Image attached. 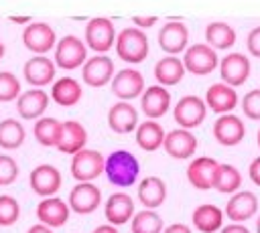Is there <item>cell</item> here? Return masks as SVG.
Listing matches in <instances>:
<instances>
[{
    "label": "cell",
    "mask_w": 260,
    "mask_h": 233,
    "mask_svg": "<svg viewBox=\"0 0 260 233\" xmlns=\"http://www.w3.org/2000/svg\"><path fill=\"white\" fill-rule=\"evenodd\" d=\"M104 172L112 186H118V188L134 186L140 174V162L128 150H114L112 154L106 156Z\"/></svg>",
    "instance_id": "obj_1"
},
{
    "label": "cell",
    "mask_w": 260,
    "mask_h": 233,
    "mask_svg": "<svg viewBox=\"0 0 260 233\" xmlns=\"http://www.w3.org/2000/svg\"><path fill=\"white\" fill-rule=\"evenodd\" d=\"M116 53L122 61L130 65H138L148 57V38L146 34L136 28L128 26L116 36Z\"/></svg>",
    "instance_id": "obj_2"
},
{
    "label": "cell",
    "mask_w": 260,
    "mask_h": 233,
    "mask_svg": "<svg viewBox=\"0 0 260 233\" xmlns=\"http://www.w3.org/2000/svg\"><path fill=\"white\" fill-rule=\"evenodd\" d=\"M71 176L77 180V182H91L93 178H98L104 168H106V158L102 152L98 150H89V148H83L81 152L73 154L71 158Z\"/></svg>",
    "instance_id": "obj_3"
},
{
    "label": "cell",
    "mask_w": 260,
    "mask_h": 233,
    "mask_svg": "<svg viewBox=\"0 0 260 233\" xmlns=\"http://www.w3.org/2000/svg\"><path fill=\"white\" fill-rule=\"evenodd\" d=\"M87 61V45L85 41L67 34L57 43V51H55V65L65 69V71H73L77 67H83Z\"/></svg>",
    "instance_id": "obj_4"
},
{
    "label": "cell",
    "mask_w": 260,
    "mask_h": 233,
    "mask_svg": "<svg viewBox=\"0 0 260 233\" xmlns=\"http://www.w3.org/2000/svg\"><path fill=\"white\" fill-rule=\"evenodd\" d=\"M85 45L98 55H106L116 45V30L110 18L95 16L85 24Z\"/></svg>",
    "instance_id": "obj_5"
},
{
    "label": "cell",
    "mask_w": 260,
    "mask_h": 233,
    "mask_svg": "<svg viewBox=\"0 0 260 233\" xmlns=\"http://www.w3.org/2000/svg\"><path fill=\"white\" fill-rule=\"evenodd\" d=\"M183 65H185V71L187 73H193V75H209L219 65V59H217L215 49H211L207 43H197V45H191L185 51Z\"/></svg>",
    "instance_id": "obj_6"
},
{
    "label": "cell",
    "mask_w": 260,
    "mask_h": 233,
    "mask_svg": "<svg viewBox=\"0 0 260 233\" xmlns=\"http://www.w3.org/2000/svg\"><path fill=\"white\" fill-rule=\"evenodd\" d=\"M205 113H207V103L197 97V95H185L177 101L175 109H173V118L175 122L185 128V130H191V128H197L203 120H205Z\"/></svg>",
    "instance_id": "obj_7"
},
{
    "label": "cell",
    "mask_w": 260,
    "mask_h": 233,
    "mask_svg": "<svg viewBox=\"0 0 260 233\" xmlns=\"http://www.w3.org/2000/svg\"><path fill=\"white\" fill-rule=\"evenodd\" d=\"M67 205L77 215H89L102 205V190L91 182H77L69 190Z\"/></svg>",
    "instance_id": "obj_8"
},
{
    "label": "cell",
    "mask_w": 260,
    "mask_h": 233,
    "mask_svg": "<svg viewBox=\"0 0 260 233\" xmlns=\"http://www.w3.org/2000/svg\"><path fill=\"white\" fill-rule=\"evenodd\" d=\"M28 182H30V188L39 197H43V199L55 197L57 190L61 188V172L53 164H39L30 170Z\"/></svg>",
    "instance_id": "obj_9"
},
{
    "label": "cell",
    "mask_w": 260,
    "mask_h": 233,
    "mask_svg": "<svg viewBox=\"0 0 260 233\" xmlns=\"http://www.w3.org/2000/svg\"><path fill=\"white\" fill-rule=\"evenodd\" d=\"M223 213L232 223H244L258 213V197L252 190H238L225 203Z\"/></svg>",
    "instance_id": "obj_10"
},
{
    "label": "cell",
    "mask_w": 260,
    "mask_h": 233,
    "mask_svg": "<svg viewBox=\"0 0 260 233\" xmlns=\"http://www.w3.org/2000/svg\"><path fill=\"white\" fill-rule=\"evenodd\" d=\"M104 215H106V221L114 227H120V225H126L132 221L134 217V201L128 192L124 190H118L114 195H110L106 199V205H104Z\"/></svg>",
    "instance_id": "obj_11"
},
{
    "label": "cell",
    "mask_w": 260,
    "mask_h": 233,
    "mask_svg": "<svg viewBox=\"0 0 260 233\" xmlns=\"http://www.w3.org/2000/svg\"><path fill=\"white\" fill-rule=\"evenodd\" d=\"M55 41H57V34L47 22H30L22 32L24 47L37 55H45L47 51H51L55 47Z\"/></svg>",
    "instance_id": "obj_12"
},
{
    "label": "cell",
    "mask_w": 260,
    "mask_h": 233,
    "mask_svg": "<svg viewBox=\"0 0 260 233\" xmlns=\"http://www.w3.org/2000/svg\"><path fill=\"white\" fill-rule=\"evenodd\" d=\"M219 75L225 85L240 87L250 77V59L242 53H230L219 63Z\"/></svg>",
    "instance_id": "obj_13"
},
{
    "label": "cell",
    "mask_w": 260,
    "mask_h": 233,
    "mask_svg": "<svg viewBox=\"0 0 260 233\" xmlns=\"http://www.w3.org/2000/svg\"><path fill=\"white\" fill-rule=\"evenodd\" d=\"M219 162L209 156H197L187 166V180L197 190H209L213 188V178L217 172Z\"/></svg>",
    "instance_id": "obj_14"
},
{
    "label": "cell",
    "mask_w": 260,
    "mask_h": 233,
    "mask_svg": "<svg viewBox=\"0 0 260 233\" xmlns=\"http://www.w3.org/2000/svg\"><path fill=\"white\" fill-rule=\"evenodd\" d=\"M187 43H189V28L181 20H169L158 30V45H160V49L165 53L173 55V57L183 53L187 49Z\"/></svg>",
    "instance_id": "obj_15"
},
{
    "label": "cell",
    "mask_w": 260,
    "mask_h": 233,
    "mask_svg": "<svg viewBox=\"0 0 260 233\" xmlns=\"http://www.w3.org/2000/svg\"><path fill=\"white\" fill-rule=\"evenodd\" d=\"M81 77L89 87H104L114 79V61L108 55H93L81 67Z\"/></svg>",
    "instance_id": "obj_16"
},
{
    "label": "cell",
    "mask_w": 260,
    "mask_h": 233,
    "mask_svg": "<svg viewBox=\"0 0 260 233\" xmlns=\"http://www.w3.org/2000/svg\"><path fill=\"white\" fill-rule=\"evenodd\" d=\"M162 148H165V152H167L171 158L187 160V158H191V156L195 154V150H197V138L191 134V130L177 128V130H171V132L165 136Z\"/></svg>",
    "instance_id": "obj_17"
},
{
    "label": "cell",
    "mask_w": 260,
    "mask_h": 233,
    "mask_svg": "<svg viewBox=\"0 0 260 233\" xmlns=\"http://www.w3.org/2000/svg\"><path fill=\"white\" fill-rule=\"evenodd\" d=\"M71 215L69 205L59 197H47L37 205V219L41 225H47L51 229L63 227Z\"/></svg>",
    "instance_id": "obj_18"
},
{
    "label": "cell",
    "mask_w": 260,
    "mask_h": 233,
    "mask_svg": "<svg viewBox=\"0 0 260 233\" xmlns=\"http://www.w3.org/2000/svg\"><path fill=\"white\" fill-rule=\"evenodd\" d=\"M112 93L120 97V101L138 97L144 93V77L136 69H122L112 79Z\"/></svg>",
    "instance_id": "obj_19"
},
{
    "label": "cell",
    "mask_w": 260,
    "mask_h": 233,
    "mask_svg": "<svg viewBox=\"0 0 260 233\" xmlns=\"http://www.w3.org/2000/svg\"><path fill=\"white\" fill-rule=\"evenodd\" d=\"M246 136L244 122L234 113H223L213 124V138L221 146H238Z\"/></svg>",
    "instance_id": "obj_20"
},
{
    "label": "cell",
    "mask_w": 260,
    "mask_h": 233,
    "mask_svg": "<svg viewBox=\"0 0 260 233\" xmlns=\"http://www.w3.org/2000/svg\"><path fill=\"white\" fill-rule=\"evenodd\" d=\"M171 107V93L162 85H150L140 95V109L148 120L162 118Z\"/></svg>",
    "instance_id": "obj_21"
},
{
    "label": "cell",
    "mask_w": 260,
    "mask_h": 233,
    "mask_svg": "<svg viewBox=\"0 0 260 233\" xmlns=\"http://www.w3.org/2000/svg\"><path fill=\"white\" fill-rule=\"evenodd\" d=\"M85 144H87V132H85V128L79 122H75V120L63 122L61 136H59V142H57L55 148L59 152H63V154H71L73 156V154L81 152L85 148Z\"/></svg>",
    "instance_id": "obj_22"
},
{
    "label": "cell",
    "mask_w": 260,
    "mask_h": 233,
    "mask_svg": "<svg viewBox=\"0 0 260 233\" xmlns=\"http://www.w3.org/2000/svg\"><path fill=\"white\" fill-rule=\"evenodd\" d=\"M24 79L28 85L32 87H45L49 83H53L55 79V61H51L49 57H30L24 63Z\"/></svg>",
    "instance_id": "obj_23"
},
{
    "label": "cell",
    "mask_w": 260,
    "mask_h": 233,
    "mask_svg": "<svg viewBox=\"0 0 260 233\" xmlns=\"http://www.w3.org/2000/svg\"><path fill=\"white\" fill-rule=\"evenodd\" d=\"M108 126L116 134H130L138 128V111L128 101H118L108 111Z\"/></svg>",
    "instance_id": "obj_24"
},
{
    "label": "cell",
    "mask_w": 260,
    "mask_h": 233,
    "mask_svg": "<svg viewBox=\"0 0 260 233\" xmlns=\"http://www.w3.org/2000/svg\"><path fill=\"white\" fill-rule=\"evenodd\" d=\"M223 219H225V213L211 205V203H203L199 207H195L193 215H191V221H193V227L201 233H217L221 231L223 227Z\"/></svg>",
    "instance_id": "obj_25"
},
{
    "label": "cell",
    "mask_w": 260,
    "mask_h": 233,
    "mask_svg": "<svg viewBox=\"0 0 260 233\" xmlns=\"http://www.w3.org/2000/svg\"><path fill=\"white\" fill-rule=\"evenodd\" d=\"M205 103L211 111L223 115V113H230L238 105V93L234 87L225 83H213L205 93Z\"/></svg>",
    "instance_id": "obj_26"
},
{
    "label": "cell",
    "mask_w": 260,
    "mask_h": 233,
    "mask_svg": "<svg viewBox=\"0 0 260 233\" xmlns=\"http://www.w3.org/2000/svg\"><path fill=\"white\" fill-rule=\"evenodd\" d=\"M49 105V95L43 89H28L16 99V111L22 120H39Z\"/></svg>",
    "instance_id": "obj_27"
},
{
    "label": "cell",
    "mask_w": 260,
    "mask_h": 233,
    "mask_svg": "<svg viewBox=\"0 0 260 233\" xmlns=\"http://www.w3.org/2000/svg\"><path fill=\"white\" fill-rule=\"evenodd\" d=\"M136 190H138V201L146 209H152V211L158 209L165 203V199H167V184L158 176H146V178H142L138 182Z\"/></svg>",
    "instance_id": "obj_28"
},
{
    "label": "cell",
    "mask_w": 260,
    "mask_h": 233,
    "mask_svg": "<svg viewBox=\"0 0 260 233\" xmlns=\"http://www.w3.org/2000/svg\"><path fill=\"white\" fill-rule=\"evenodd\" d=\"M165 130L158 122L154 120H146V122H140L138 128H136V144L138 148H142L144 152H154L162 146L165 142Z\"/></svg>",
    "instance_id": "obj_29"
},
{
    "label": "cell",
    "mask_w": 260,
    "mask_h": 233,
    "mask_svg": "<svg viewBox=\"0 0 260 233\" xmlns=\"http://www.w3.org/2000/svg\"><path fill=\"white\" fill-rule=\"evenodd\" d=\"M154 77L158 81V85L162 87H171V85H177L183 77H185V65H183V59H177V57H162L156 65H154Z\"/></svg>",
    "instance_id": "obj_30"
},
{
    "label": "cell",
    "mask_w": 260,
    "mask_h": 233,
    "mask_svg": "<svg viewBox=\"0 0 260 233\" xmlns=\"http://www.w3.org/2000/svg\"><path fill=\"white\" fill-rule=\"evenodd\" d=\"M51 97L55 99L57 105L71 107L81 99V85L73 77H61L53 83L51 87Z\"/></svg>",
    "instance_id": "obj_31"
},
{
    "label": "cell",
    "mask_w": 260,
    "mask_h": 233,
    "mask_svg": "<svg viewBox=\"0 0 260 233\" xmlns=\"http://www.w3.org/2000/svg\"><path fill=\"white\" fill-rule=\"evenodd\" d=\"M205 41L211 49H230L236 43V30L228 22H209L205 26Z\"/></svg>",
    "instance_id": "obj_32"
},
{
    "label": "cell",
    "mask_w": 260,
    "mask_h": 233,
    "mask_svg": "<svg viewBox=\"0 0 260 233\" xmlns=\"http://www.w3.org/2000/svg\"><path fill=\"white\" fill-rule=\"evenodd\" d=\"M242 186V174L234 164H219L215 178H213V188L223 195H234Z\"/></svg>",
    "instance_id": "obj_33"
},
{
    "label": "cell",
    "mask_w": 260,
    "mask_h": 233,
    "mask_svg": "<svg viewBox=\"0 0 260 233\" xmlns=\"http://www.w3.org/2000/svg\"><path fill=\"white\" fill-rule=\"evenodd\" d=\"M26 130L18 120L6 118L0 122V148L4 150H16L24 144Z\"/></svg>",
    "instance_id": "obj_34"
},
{
    "label": "cell",
    "mask_w": 260,
    "mask_h": 233,
    "mask_svg": "<svg viewBox=\"0 0 260 233\" xmlns=\"http://www.w3.org/2000/svg\"><path fill=\"white\" fill-rule=\"evenodd\" d=\"M61 126H63V122H59L55 118H39L35 122V128H32L35 140L47 148L57 146L59 136H61Z\"/></svg>",
    "instance_id": "obj_35"
},
{
    "label": "cell",
    "mask_w": 260,
    "mask_h": 233,
    "mask_svg": "<svg viewBox=\"0 0 260 233\" xmlns=\"http://www.w3.org/2000/svg\"><path fill=\"white\" fill-rule=\"evenodd\" d=\"M162 229H165L162 217L152 209H144V211L134 213V217L130 221L132 233H162Z\"/></svg>",
    "instance_id": "obj_36"
},
{
    "label": "cell",
    "mask_w": 260,
    "mask_h": 233,
    "mask_svg": "<svg viewBox=\"0 0 260 233\" xmlns=\"http://www.w3.org/2000/svg\"><path fill=\"white\" fill-rule=\"evenodd\" d=\"M20 217V205L10 195H0V227H10Z\"/></svg>",
    "instance_id": "obj_37"
},
{
    "label": "cell",
    "mask_w": 260,
    "mask_h": 233,
    "mask_svg": "<svg viewBox=\"0 0 260 233\" xmlns=\"http://www.w3.org/2000/svg\"><path fill=\"white\" fill-rule=\"evenodd\" d=\"M20 97V81L10 71H0V101H12Z\"/></svg>",
    "instance_id": "obj_38"
},
{
    "label": "cell",
    "mask_w": 260,
    "mask_h": 233,
    "mask_svg": "<svg viewBox=\"0 0 260 233\" xmlns=\"http://www.w3.org/2000/svg\"><path fill=\"white\" fill-rule=\"evenodd\" d=\"M18 178V164L12 156L0 154V186H8Z\"/></svg>",
    "instance_id": "obj_39"
},
{
    "label": "cell",
    "mask_w": 260,
    "mask_h": 233,
    "mask_svg": "<svg viewBox=\"0 0 260 233\" xmlns=\"http://www.w3.org/2000/svg\"><path fill=\"white\" fill-rule=\"evenodd\" d=\"M242 109L246 118L260 122V89H252L242 97Z\"/></svg>",
    "instance_id": "obj_40"
},
{
    "label": "cell",
    "mask_w": 260,
    "mask_h": 233,
    "mask_svg": "<svg viewBox=\"0 0 260 233\" xmlns=\"http://www.w3.org/2000/svg\"><path fill=\"white\" fill-rule=\"evenodd\" d=\"M246 47H248V51L252 53V57H258V59H260V26H256V28H252V30L248 32Z\"/></svg>",
    "instance_id": "obj_41"
},
{
    "label": "cell",
    "mask_w": 260,
    "mask_h": 233,
    "mask_svg": "<svg viewBox=\"0 0 260 233\" xmlns=\"http://www.w3.org/2000/svg\"><path fill=\"white\" fill-rule=\"evenodd\" d=\"M248 174H250V180H252L256 186H260V156H256V158L250 162Z\"/></svg>",
    "instance_id": "obj_42"
},
{
    "label": "cell",
    "mask_w": 260,
    "mask_h": 233,
    "mask_svg": "<svg viewBox=\"0 0 260 233\" xmlns=\"http://www.w3.org/2000/svg\"><path fill=\"white\" fill-rule=\"evenodd\" d=\"M132 22L136 24V28H148L156 22V16H132Z\"/></svg>",
    "instance_id": "obj_43"
},
{
    "label": "cell",
    "mask_w": 260,
    "mask_h": 233,
    "mask_svg": "<svg viewBox=\"0 0 260 233\" xmlns=\"http://www.w3.org/2000/svg\"><path fill=\"white\" fill-rule=\"evenodd\" d=\"M219 233H250V229L244 223H230V225L221 227Z\"/></svg>",
    "instance_id": "obj_44"
},
{
    "label": "cell",
    "mask_w": 260,
    "mask_h": 233,
    "mask_svg": "<svg viewBox=\"0 0 260 233\" xmlns=\"http://www.w3.org/2000/svg\"><path fill=\"white\" fill-rule=\"evenodd\" d=\"M162 233H191V229H189L185 223H173V225L165 227Z\"/></svg>",
    "instance_id": "obj_45"
},
{
    "label": "cell",
    "mask_w": 260,
    "mask_h": 233,
    "mask_svg": "<svg viewBox=\"0 0 260 233\" xmlns=\"http://www.w3.org/2000/svg\"><path fill=\"white\" fill-rule=\"evenodd\" d=\"M91 233H120V231H118V227H114V225H110V223H104V225L95 227Z\"/></svg>",
    "instance_id": "obj_46"
},
{
    "label": "cell",
    "mask_w": 260,
    "mask_h": 233,
    "mask_svg": "<svg viewBox=\"0 0 260 233\" xmlns=\"http://www.w3.org/2000/svg\"><path fill=\"white\" fill-rule=\"evenodd\" d=\"M26 233H53V229L51 227H47V225H41V223H37V225H32Z\"/></svg>",
    "instance_id": "obj_47"
},
{
    "label": "cell",
    "mask_w": 260,
    "mask_h": 233,
    "mask_svg": "<svg viewBox=\"0 0 260 233\" xmlns=\"http://www.w3.org/2000/svg\"><path fill=\"white\" fill-rule=\"evenodd\" d=\"M10 20H12V22H28L30 18H28V16H10Z\"/></svg>",
    "instance_id": "obj_48"
},
{
    "label": "cell",
    "mask_w": 260,
    "mask_h": 233,
    "mask_svg": "<svg viewBox=\"0 0 260 233\" xmlns=\"http://www.w3.org/2000/svg\"><path fill=\"white\" fill-rule=\"evenodd\" d=\"M256 233H260V217L256 219Z\"/></svg>",
    "instance_id": "obj_49"
},
{
    "label": "cell",
    "mask_w": 260,
    "mask_h": 233,
    "mask_svg": "<svg viewBox=\"0 0 260 233\" xmlns=\"http://www.w3.org/2000/svg\"><path fill=\"white\" fill-rule=\"evenodd\" d=\"M4 57V45H2V41H0V59Z\"/></svg>",
    "instance_id": "obj_50"
},
{
    "label": "cell",
    "mask_w": 260,
    "mask_h": 233,
    "mask_svg": "<svg viewBox=\"0 0 260 233\" xmlns=\"http://www.w3.org/2000/svg\"><path fill=\"white\" fill-rule=\"evenodd\" d=\"M258 148H260V130H258Z\"/></svg>",
    "instance_id": "obj_51"
}]
</instances>
